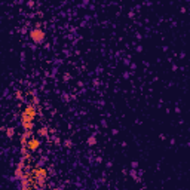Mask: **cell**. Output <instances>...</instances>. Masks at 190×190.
<instances>
[{
    "instance_id": "10",
    "label": "cell",
    "mask_w": 190,
    "mask_h": 190,
    "mask_svg": "<svg viewBox=\"0 0 190 190\" xmlns=\"http://www.w3.org/2000/svg\"><path fill=\"white\" fill-rule=\"evenodd\" d=\"M64 144H66V147H68V149H70V147L73 146V143H71L70 140H66V141H64Z\"/></svg>"
},
{
    "instance_id": "2",
    "label": "cell",
    "mask_w": 190,
    "mask_h": 190,
    "mask_svg": "<svg viewBox=\"0 0 190 190\" xmlns=\"http://www.w3.org/2000/svg\"><path fill=\"white\" fill-rule=\"evenodd\" d=\"M30 39L36 43V45H40L45 42V31L40 28H33L30 31Z\"/></svg>"
},
{
    "instance_id": "1",
    "label": "cell",
    "mask_w": 190,
    "mask_h": 190,
    "mask_svg": "<svg viewBox=\"0 0 190 190\" xmlns=\"http://www.w3.org/2000/svg\"><path fill=\"white\" fill-rule=\"evenodd\" d=\"M31 175H33V180L36 181V187H45L46 184V180H48V171L42 167H37L31 171Z\"/></svg>"
},
{
    "instance_id": "8",
    "label": "cell",
    "mask_w": 190,
    "mask_h": 190,
    "mask_svg": "<svg viewBox=\"0 0 190 190\" xmlns=\"http://www.w3.org/2000/svg\"><path fill=\"white\" fill-rule=\"evenodd\" d=\"M14 128H8L6 129V135H8V138H12V137H14Z\"/></svg>"
},
{
    "instance_id": "12",
    "label": "cell",
    "mask_w": 190,
    "mask_h": 190,
    "mask_svg": "<svg viewBox=\"0 0 190 190\" xmlns=\"http://www.w3.org/2000/svg\"><path fill=\"white\" fill-rule=\"evenodd\" d=\"M137 167H138V163H137V162H132V168H134V169H135V168H137Z\"/></svg>"
},
{
    "instance_id": "5",
    "label": "cell",
    "mask_w": 190,
    "mask_h": 190,
    "mask_svg": "<svg viewBox=\"0 0 190 190\" xmlns=\"http://www.w3.org/2000/svg\"><path fill=\"white\" fill-rule=\"evenodd\" d=\"M21 125H22L24 131H33V128H34L33 120H21Z\"/></svg>"
},
{
    "instance_id": "3",
    "label": "cell",
    "mask_w": 190,
    "mask_h": 190,
    "mask_svg": "<svg viewBox=\"0 0 190 190\" xmlns=\"http://www.w3.org/2000/svg\"><path fill=\"white\" fill-rule=\"evenodd\" d=\"M37 115V111H36V107L33 104H28L27 107L24 108L22 111V115H21V120H34Z\"/></svg>"
},
{
    "instance_id": "11",
    "label": "cell",
    "mask_w": 190,
    "mask_h": 190,
    "mask_svg": "<svg viewBox=\"0 0 190 190\" xmlns=\"http://www.w3.org/2000/svg\"><path fill=\"white\" fill-rule=\"evenodd\" d=\"M33 103H34V104H39V98H37V97H33Z\"/></svg>"
},
{
    "instance_id": "4",
    "label": "cell",
    "mask_w": 190,
    "mask_h": 190,
    "mask_svg": "<svg viewBox=\"0 0 190 190\" xmlns=\"http://www.w3.org/2000/svg\"><path fill=\"white\" fill-rule=\"evenodd\" d=\"M27 147H28V150H30V151H36L37 149L40 147V140H39V138H36V137H31L30 140H28Z\"/></svg>"
},
{
    "instance_id": "6",
    "label": "cell",
    "mask_w": 190,
    "mask_h": 190,
    "mask_svg": "<svg viewBox=\"0 0 190 190\" xmlns=\"http://www.w3.org/2000/svg\"><path fill=\"white\" fill-rule=\"evenodd\" d=\"M88 144H89V146H95V144H97V138H95V135H91L89 138H88Z\"/></svg>"
},
{
    "instance_id": "9",
    "label": "cell",
    "mask_w": 190,
    "mask_h": 190,
    "mask_svg": "<svg viewBox=\"0 0 190 190\" xmlns=\"http://www.w3.org/2000/svg\"><path fill=\"white\" fill-rule=\"evenodd\" d=\"M131 177H132V178H134V180H137V181H138V180H140V178H138V177H137V172L134 171V168H132V171H131Z\"/></svg>"
},
{
    "instance_id": "7",
    "label": "cell",
    "mask_w": 190,
    "mask_h": 190,
    "mask_svg": "<svg viewBox=\"0 0 190 190\" xmlns=\"http://www.w3.org/2000/svg\"><path fill=\"white\" fill-rule=\"evenodd\" d=\"M37 134H39L40 137H48V128H40L39 131H37Z\"/></svg>"
}]
</instances>
